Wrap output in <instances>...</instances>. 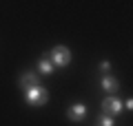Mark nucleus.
<instances>
[{
    "label": "nucleus",
    "mask_w": 133,
    "mask_h": 126,
    "mask_svg": "<svg viewBox=\"0 0 133 126\" xmlns=\"http://www.w3.org/2000/svg\"><path fill=\"white\" fill-rule=\"evenodd\" d=\"M49 62H51L53 66H58V69H62V66H66L69 64V62H71V51H69V49L66 47H53L51 49V53H49Z\"/></svg>",
    "instance_id": "f257e3e1"
},
{
    "label": "nucleus",
    "mask_w": 133,
    "mask_h": 126,
    "mask_svg": "<svg viewBox=\"0 0 133 126\" xmlns=\"http://www.w3.org/2000/svg\"><path fill=\"white\" fill-rule=\"evenodd\" d=\"M24 97L31 106H42V104H47L49 93L44 86H31V89H24Z\"/></svg>",
    "instance_id": "f03ea898"
},
{
    "label": "nucleus",
    "mask_w": 133,
    "mask_h": 126,
    "mask_svg": "<svg viewBox=\"0 0 133 126\" xmlns=\"http://www.w3.org/2000/svg\"><path fill=\"white\" fill-rule=\"evenodd\" d=\"M122 100H118L115 95H107V100L102 102V115H109V117H115L120 115V111H122Z\"/></svg>",
    "instance_id": "7ed1b4c3"
},
{
    "label": "nucleus",
    "mask_w": 133,
    "mask_h": 126,
    "mask_svg": "<svg viewBox=\"0 0 133 126\" xmlns=\"http://www.w3.org/2000/svg\"><path fill=\"white\" fill-rule=\"evenodd\" d=\"M66 117L71 122H82L87 117V106L82 102H76L73 106H69V111H66Z\"/></svg>",
    "instance_id": "20e7f679"
},
{
    "label": "nucleus",
    "mask_w": 133,
    "mask_h": 126,
    "mask_svg": "<svg viewBox=\"0 0 133 126\" xmlns=\"http://www.w3.org/2000/svg\"><path fill=\"white\" fill-rule=\"evenodd\" d=\"M20 84H22L24 89H31V86H40V80H38V75L33 73V71H29V73L20 75Z\"/></svg>",
    "instance_id": "39448f33"
},
{
    "label": "nucleus",
    "mask_w": 133,
    "mask_h": 126,
    "mask_svg": "<svg viewBox=\"0 0 133 126\" xmlns=\"http://www.w3.org/2000/svg\"><path fill=\"white\" fill-rule=\"evenodd\" d=\"M102 89H104L109 95H113L115 91L120 89V84H118V80H115L113 75H104V78H102Z\"/></svg>",
    "instance_id": "423d86ee"
},
{
    "label": "nucleus",
    "mask_w": 133,
    "mask_h": 126,
    "mask_svg": "<svg viewBox=\"0 0 133 126\" xmlns=\"http://www.w3.org/2000/svg\"><path fill=\"white\" fill-rule=\"evenodd\" d=\"M38 71H40L42 75H51L53 71H56V66H53L51 62H49V58H42V60L38 62Z\"/></svg>",
    "instance_id": "0eeeda50"
},
{
    "label": "nucleus",
    "mask_w": 133,
    "mask_h": 126,
    "mask_svg": "<svg viewBox=\"0 0 133 126\" xmlns=\"http://www.w3.org/2000/svg\"><path fill=\"white\" fill-rule=\"evenodd\" d=\"M100 71H102L104 75H109V71H111V62H109V60H102V62H100Z\"/></svg>",
    "instance_id": "6e6552de"
},
{
    "label": "nucleus",
    "mask_w": 133,
    "mask_h": 126,
    "mask_svg": "<svg viewBox=\"0 0 133 126\" xmlns=\"http://www.w3.org/2000/svg\"><path fill=\"white\" fill-rule=\"evenodd\" d=\"M100 126H113V120H111L109 115H102L100 117Z\"/></svg>",
    "instance_id": "1a4fd4ad"
},
{
    "label": "nucleus",
    "mask_w": 133,
    "mask_h": 126,
    "mask_svg": "<svg viewBox=\"0 0 133 126\" xmlns=\"http://www.w3.org/2000/svg\"><path fill=\"white\" fill-rule=\"evenodd\" d=\"M122 106H127V108H129V111H131V108H133V100H127V102H124V104H122Z\"/></svg>",
    "instance_id": "9d476101"
}]
</instances>
